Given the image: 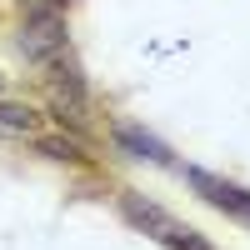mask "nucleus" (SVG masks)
Masks as SVG:
<instances>
[{
    "mask_svg": "<svg viewBox=\"0 0 250 250\" xmlns=\"http://www.w3.org/2000/svg\"><path fill=\"white\" fill-rule=\"evenodd\" d=\"M50 65H55V60H50ZM50 100H55L60 120L85 125V80H80L75 65H55V75H50Z\"/></svg>",
    "mask_w": 250,
    "mask_h": 250,
    "instance_id": "2",
    "label": "nucleus"
},
{
    "mask_svg": "<svg viewBox=\"0 0 250 250\" xmlns=\"http://www.w3.org/2000/svg\"><path fill=\"white\" fill-rule=\"evenodd\" d=\"M185 180H190L215 210L235 215V220H250V190H240V185H230V180H215V175H205V170H185Z\"/></svg>",
    "mask_w": 250,
    "mask_h": 250,
    "instance_id": "3",
    "label": "nucleus"
},
{
    "mask_svg": "<svg viewBox=\"0 0 250 250\" xmlns=\"http://www.w3.org/2000/svg\"><path fill=\"white\" fill-rule=\"evenodd\" d=\"M15 50L25 55L30 65H50V60L65 50V15H60L55 5H35L25 15V25H20Z\"/></svg>",
    "mask_w": 250,
    "mask_h": 250,
    "instance_id": "1",
    "label": "nucleus"
},
{
    "mask_svg": "<svg viewBox=\"0 0 250 250\" xmlns=\"http://www.w3.org/2000/svg\"><path fill=\"white\" fill-rule=\"evenodd\" d=\"M115 145L125 155H135V160H155V165H170V150L155 140V135H145V130H135V125H120L115 130Z\"/></svg>",
    "mask_w": 250,
    "mask_h": 250,
    "instance_id": "5",
    "label": "nucleus"
},
{
    "mask_svg": "<svg viewBox=\"0 0 250 250\" xmlns=\"http://www.w3.org/2000/svg\"><path fill=\"white\" fill-rule=\"evenodd\" d=\"M40 155H50V160H85V150H80L75 140H60V135L40 140Z\"/></svg>",
    "mask_w": 250,
    "mask_h": 250,
    "instance_id": "8",
    "label": "nucleus"
},
{
    "mask_svg": "<svg viewBox=\"0 0 250 250\" xmlns=\"http://www.w3.org/2000/svg\"><path fill=\"white\" fill-rule=\"evenodd\" d=\"M0 135H40V115L30 105H0Z\"/></svg>",
    "mask_w": 250,
    "mask_h": 250,
    "instance_id": "6",
    "label": "nucleus"
},
{
    "mask_svg": "<svg viewBox=\"0 0 250 250\" xmlns=\"http://www.w3.org/2000/svg\"><path fill=\"white\" fill-rule=\"evenodd\" d=\"M165 245H170V250H215V245L205 240L200 230H190V225H170V235H165Z\"/></svg>",
    "mask_w": 250,
    "mask_h": 250,
    "instance_id": "7",
    "label": "nucleus"
},
{
    "mask_svg": "<svg viewBox=\"0 0 250 250\" xmlns=\"http://www.w3.org/2000/svg\"><path fill=\"white\" fill-rule=\"evenodd\" d=\"M120 215L130 220L135 230L155 235V240H165V235H170V225H175L170 215L160 210V205H150V200H145V195H135V190H125V195H120Z\"/></svg>",
    "mask_w": 250,
    "mask_h": 250,
    "instance_id": "4",
    "label": "nucleus"
}]
</instances>
